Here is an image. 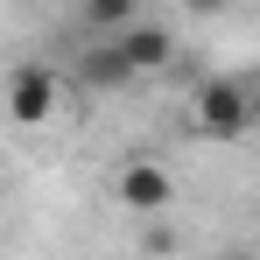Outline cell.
<instances>
[{
  "mask_svg": "<svg viewBox=\"0 0 260 260\" xmlns=\"http://www.w3.org/2000/svg\"><path fill=\"white\" fill-rule=\"evenodd\" d=\"M246 127H253V91H246V78H204V85H197V134L239 141Z\"/></svg>",
  "mask_w": 260,
  "mask_h": 260,
  "instance_id": "obj_1",
  "label": "cell"
},
{
  "mask_svg": "<svg viewBox=\"0 0 260 260\" xmlns=\"http://www.w3.org/2000/svg\"><path fill=\"white\" fill-rule=\"evenodd\" d=\"M113 197H120L127 211H141V218H155V211H169L176 183H169V169H162V162H127V169L113 176Z\"/></svg>",
  "mask_w": 260,
  "mask_h": 260,
  "instance_id": "obj_2",
  "label": "cell"
},
{
  "mask_svg": "<svg viewBox=\"0 0 260 260\" xmlns=\"http://www.w3.org/2000/svg\"><path fill=\"white\" fill-rule=\"evenodd\" d=\"M49 113H56V71L49 63H21L14 71V120L21 127H43Z\"/></svg>",
  "mask_w": 260,
  "mask_h": 260,
  "instance_id": "obj_3",
  "label": "cell"
},
{
  "mask_svg": "<svg viewBox=\"0 0 260 260\" xmlns=\"http://www.w3.org/2000/svg\"><path fill=\"white\" fill-rule=\"evenodd\" d=\"M134 78H141V71H134V56H127L120 43H113V36H106V43H91L85 56H78V85H91V91L134 85Z\"/></svg>",
  "mask_w": 260,
  "mask_h": 260,
  "instance_id": "obj_4",
  "label": "cell"
},
{
  "mask_svg": "<svg viewBox=\"0 0 260 260\" xmlns=\"http://www.w3.org/2000/svg\"><path fill=\"white\" fill-rule=\"evenodd\" d=\"M113 43L134 56V71H169V28H155V21H134V28H120Z\"/></svg>",
  "mask_w": 260,
  "mask_h": 260,
  "instance_id": "obj_5",
  "label": "cell"
},
{
  "mask_svg": "<svg viewBox=\"0 0 260 260\" xmlns=\"http://www.w3.org/2000/svg\"><path fill=\"white\" fill-rule=\"evenodd\" d=\"M85 21L106 28V36H120V28H134V0H85Z\"/></svg>",
  "mask_w": 260,
  "mask_h": 260,
  "instance_id": "obj_6",
  "label": "cell"
},
{
  "mask_svg": "<svg viewBox=\"0 0 260 260\" xmlns=\"http://www.w3.org/2000/svg\"><path fill=\"white\" fill-rule=\"evenodd\" d=\"M246 91H253V127H260V78H246Z\"/></svg>",
  "mask_w": 260,
  "mask_h": 260,
  "instance_id": "obj_7",
  "label": "cell"
},
{
  "mask_svg": "<svg viewBox=\"0 0 260 260\" xmlns=\"http://www.w3.org/2000/svg\"><path fill=\"white\" fill-rule=\"evenodd\" d=\"M190 7H197V14H211V7H218V0H190Z\"/></svg>",
  "mask_w": 260,
  "mask_h": 260,
  "instance_id": "obj_8",
  "label": "cell"
},
{
  "mask_svg": "<svg viewBox=\"0 0 260 260\" xmlns=\"http://www.w3.org/2000/svg\"><path fill=\"white\" fill-rule=\"evenodd\" d=\"M225 260H253V253H225Z\"/></svg>",
  "mask_w": 260,
  "mask_h": 260,
  "instance_id": "obj_9",
  "label": "cell"
}]
</instances>
